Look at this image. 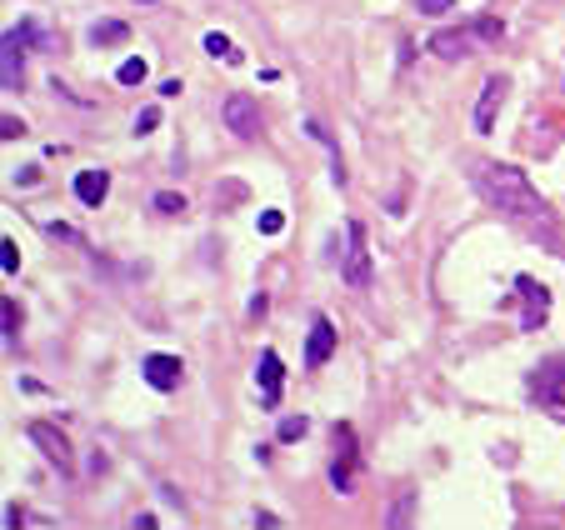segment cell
<instances>
[{"label":"cell","instance_id":"cell-1","mask_svg":"<svg viewBox=\"0 0 565 530\" xmlns=\"http://www.w3.org/2000/svg\"><path fill=\"white\" fill-rule=\"evenodd\" d=\"M476 190L486 195L490 211L511 215V220H526V226H551V211L540 205L536 186L526 180V170H515V165H476Z\"/></svg>","mask_w":565,"mask_h":530},{"label":"cell","instance_id":"cell-2","mask_svg":"<svg viewBox=\"0 0 565 530\" xmlns=\"http://www.w3.org/2000/svg\"><path fill=\"white\" fill-rule=\"evenodd\" d=\"M530 401H536L540 410H551L555 420L565 416V355L545 360V366L530 376Z\"/></svg>","mask_w":565,"mask_h":530},{"label":"cell","instance_id":"cell-3","mask_svg":"<svg viewBox=\"0 0 565 530\" xmlns=\"http://www.w3.org/2000/svg\"><path fill=\"white\" fill-rule=\"evenodd\" d=\"M26 435H30V445H36V451L46 455V460H51L55 470H61V476H71V441H65L61 430L46 426V420H30Z\"/></svg>","mask_w":565,"mask_h":530},{"label":"cell","instance_id":"cell-4","mask_svg":"<svg viewBox=\"0 0 565 530\" xmlns=\"http://www.w3.org/2000/svg\"><path fill=\"white\" fill-rule=\"evenodd\" d=\"M515 291H520V301H526V311H520V330H540L545 316H551V291H545L536 276H515Z\"/></svg>","mask_w":565,"mask_h":530},{"label":"cell","instance_id":"cell-5","mask_svg":"<svg viewBox=\"0 0 565 530\" xmlns=\"http://www.w3.org/2000/svg\"><path fill=\"white\" fill-rule=\"evenodd\" d=\"M255 385H261V405L276 410L280 395H286V366H280L276 351H261V360H255Z\"/></svg>","mask_w":565,"mask_h":530},{"label":"cell","instance_id":"cell-6","mask_svg":"<svg viewBox=\"0 0 565 530\" xmlns=\"http://www.w3.org/2000/svg\"><path fill=\"white\" fill-rule=\"evenodd\" d=\"M345 245H351V255H345V280H351L355 291H365V286H370V251H365V226L361 220L345 226Z\"/></svg>","mask_w":565,"mask_h":530},{"label":"cell","instance_id":"cell-7","mask_svg":"<svg viewBox=\"0 0 565 530\" xmlns=\"http://www.w3.org/2000/svg\"><path fill=\"white\" fill-rule=\"evenodd\" d=\"M220 115H226V126L236 130L240 140H261V111H255L251 95H230V101L220 105Z\"/></svg>","mask_w":565,"mask_h":530},{"label":"cell","instance_id":"cell-8","mask_svg":"<svg viewBox=\"0 0 565 530\" xmlns=\"http://www.w3.org/2000/svg\"><path fill=\"white\" fill-rule=\"evenodd\" d=\"M340 451H336V466H330V485H336L340 495H351L355 491V435L351 426H340Z\"/></svg>","mask_w":565,"mask_h":530},{"label":"cell","instance_id":"cell-9","mask_svg":"<svg viewBox=\"0 0 565 530\" xmlns=\"http://www.w3.org/2000/svg\"><path fill=\"white\" fill-rule=\"evenodd\" d=\"M140 370H145V380H151L155 391H176L180 376H186V370H180V355H165V351L145 355V360H140Z\"/></svg>","mask_w":565,"mask_h":530},{"label":"cell","instance_id":"cell-10","mask_svg":"<svg viewBox=\"0 0 565 530\" xmlns=\"http://www.w3.org/2000/svg\"><path fill=\"white\" fill-rule=\"evenodd\" d=\"M505 90H511V80H505V76H490L486 80V90H480V105H476V130H480V136H490V130H495V111H501Z\"/></svg>","mask_w":565,"mask_h":530},{"label":"cell","instance_id":"cell-11","mask_svg":"<svg viewBox=\"0 0 565 530\" xmlns=\"http://www.w3.org/2000/svg\"><path fill=\"white\" fill-rule=\"evenodd\" d=\"M330 355H336V326L326 316H315L311 341H305V366H326Z\"/></svg>","mask_w":565,"mask_h":530},{"label":"cell","instance_id":"cell-12","mask_svg":"<svg viewBox=\"0 0 565 530\" xmlns=\"http://www.w3.org/2000/svg\"><path fill=\"white\" fill-rule=\"evenodd\" d=\"M470 30H436V36H430V55H436V61H445V65H455V61H465V55H470Z\"/></svg>","mask_w":565,"mask_h":530},{"label":"cell","instance_id":"cell-13","mask_svg":"<svg viewBox=\"0 0 565 530\" xmlns=\"http://www.w3.org/2000/svg\"><path fill=\"white\" fill-rule=\"evenodd\" d=\"M71 190H76V201H80V205H101V201H105V190H111V176H105V170H80Z\"/></svg>","mask_w":565,"mask_h":530},{"label":"cell","instance_id":"cell-14","mask_svg":"<svg viewBox=\"0 0 565 530\" xmlns=\"http://www.w3.org/2000/svg\"><path fill=\"white\" fill-rule=\"evenodd\" d=\"M21 40H26V36H21V26H11V30H5V46H0V51H5V76H0V86H5V90L21 86V61H15Z\"/></svg>","mask_w":565,"mask_h":530},{"label":"cell","instance_id":"cell-15","mask_svg":"<svg viewBox=\"0 0 565 530\" xmlns=\"http://www.w3.org/2000/svg\"><path fill=\"white\" fill-rule=\"evenodd\" d=\"M126 36H130L126 21H96V26H90V40H96V46H120Z\"/></svg>","mask_w":565,"mask_h":530},{"label":"cell","instance_id":"cell-16","mask_svg":"<svg viewBox=\"0 0 565 530\" xmlns=\"http://www.w3.org/2000/svg\"><path fill=\"white\" fill-rule=\"evenodd\" d=\"M465 30H470V36H480V40H505V26L495 21V15H476Z\"/></svg>","mask_w":565,"mask_h":530},{"label":"cell","instance_id":"cell-17","mask_svg":"<svg viewBox=\"0 0 565 530\" xmlns=\"http://www.w3.org/2000/svg\"><path fill=\"white\" fill-rule=\"evenodd\" d=\"M205 51H211L215 61H240V51L230 46L226 36H220V30H205Z\"/></svg>","mask_w":565,"mask_h":530},{"label":"cell","instance_id":"cell-18","mask_svg":"<svg viewBox=\"0 0 565 530\" xmlns=\"http://www.w3.org/2000/svg\"><path fill=\"white\" fill-rule=\"evenodd\" d=\"M155 211L161 215H186V195H180V190H161V195H155Z\"/></svg>","mask_w":565,"mask_h":530},{"label":"cell","instance_id":"cell-19","mask_svg":"<svg viewBox=\"0 0 565 530\" xmlns=\"http://www.w3.org/2000/svg\"><path fill=\"white\" fill-rule=\"evenodd\" d=\"M305 430H311V426H305V416H286V420H280V430H276V435H280L286 445H295V441L305 435Z\"/></svg>","mask_w":565,"mask_h":530},{"label":"cell","instance_id":"cell-20","mask_svg":"<svg viewBox=\"0 0 565 530\" xmlns=\"http://www.w3.org/2000/svg\"><path fill=\"white\" fill-rule=\"evenodd\" d=\"M145 76H151V70H145V61H126L120 70H115V80H120V86H140Z\"/></svg>","mask_w":565,"mask_h":530},{"label":"cell","instance_id":"cell-21","mask_svg":"<svg viewBox=\"0 0 565 530\" xmlns=\"http://www.w3.org/2000/svg\"><path fill=\"white\" fill-rule=\"evenodd\" d=\"M411 510H415V495L405 491V495H401V505H395V510L386 516V526H395V530H401V526H411Z\"/></svg>","mask_w":565,"mask_h":530},{"label":"cell","instance_id":"cell-22","mask_svg":"<svg viewBox=\"0 0 565 530\" xmlns=\"http://www.w3.org/2000/svg\"><path fill=\"white\" fill-rule=\"evenodd\" d=\"M0 261H5V276H15V270H21V251H15V240H5V245H0Z\"/></svg>","mask_w":565,"mask_h":530},{"label":"cell","instance_id":"cell-23","mask_svg":"<svg viewBox=\"0 0 565 530\" xmlns=\"http://www.w3.org/2000/svg\"><path fill=\"white\" fill-rule=\"evenodd\" d=\"M420 5V15H451L455 11V0H415Z\"/></svg>","mask_w":565,"mask_h":530},{"label":"cell","instance_id":"cell-24","mask_svg":"<svg viewBox=\"0 0 565 530\" xmlns=\"http://www.w3.org/2000/svg\"><path fill=\"white\" fill-rule=\"evenodd\" d=\"M155 126H161V111H140L136 115V136H151Z\"/></svg>","mask_w":565,"mask_h":530},{"label":"cell","instance_id":"cell-25","mask_svg":"<svg viewBox=\"0 0 565 530\" xmlns=\"http://www.w3.org/2000/svg\"><path fill=\"white\" fill-rule=\"evenodd\" d=\"M280 226H286V215H280V211H265L261 215V230H265V236H276Z\"/></svg>","mask_w":565,"mask_h":530},{"label":"cell","instance_id":"cell-26","mask_svg":"<svg viewBox=\"0 0 565 530\" xmlns=\"http://www.w3.org/2000/svg\"><path fill=\"white\" fill-rule=\"evenodd\" d=\"M0 311H5V341H15V316H21V305H15V301H5Z\"/></svg>","mask_w":565,"mask_h":530},{"label":"cell","instance_id":"cell-27","mask_svg":"<svg viewBox=\"0 0 565 530\" xmlns=\"http://www.w3.org/2000/svg\"><path fill=\"white\" fill-rule=\"evenodd\" d=\"M51 236H55V240H80L76 230H71V226H61V220H55V226H51Z\"/></svg>","mask_w":565,"mask_h":530},{"label":"cell","instance_id":"cell-28","mask_svg":"<svg viewBox=\"0 0 565 530\" xmlns=\"http://www.w3.org/2000/svg\"><path fill=\"white\" fill-rule=\"evenodd\" d=\"M136 5H155V0H136Z\"/></svg>","mask_w":565,"mask_h":530}]
</instances>
